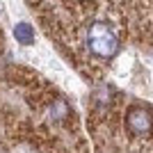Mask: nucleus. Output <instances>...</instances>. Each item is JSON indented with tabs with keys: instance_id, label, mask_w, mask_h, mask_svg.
Instances as JSON below:
<instances>
[{
	"instance_id": "f257e3e1",
	"label": "nucleus",
	"mask_w": 153,
	"mask_h": 153,
	"mask_svg": "<svg viewBox=\"0 0 153 153\" xmlns=\"http://www.w3.org/2000/svg\"><path fill=\"white\" fill-rule=\"evenodd\" d=\"M87 46H89V51L96 57L108 59L112 55H117V51H119V37L108 23L96 21L87 30Z\"/></svg>"
},
{
	"instance_id": "f03ea898",
	"label": "nucleus",
	"mask_w": 153,
	"mask_h": 153,
	"mask_svg": "<svg viewBox=\"0 0 153 153\" xmlns=\"http://www.w3.org/2000/svg\"><path fill=\"white\" fill-rule=\"evenodd\" d=\"M126 126L128 130L137 137H144V135L151 133V126H153V119L144 108H130L126 114Z\"/></svg>"
},
{
	"instance_id": "7ed1b4c3",
	"label": "nucleus",
	"mask_w": 153,
	"mask_h": 153,
	"mask_svg": "<svg viewBox=\"0 0 153 153\" xmlns=\"http://www.w3.org/2000/svg\"><path fill=\"white\" fill-rule=\"evenodd\" d=\"M34 27L30 25V23H25V21H21V23H16L14 25V39L19 41L21 46H30L34 44Z\"/></svg>"
}]
</instances>
